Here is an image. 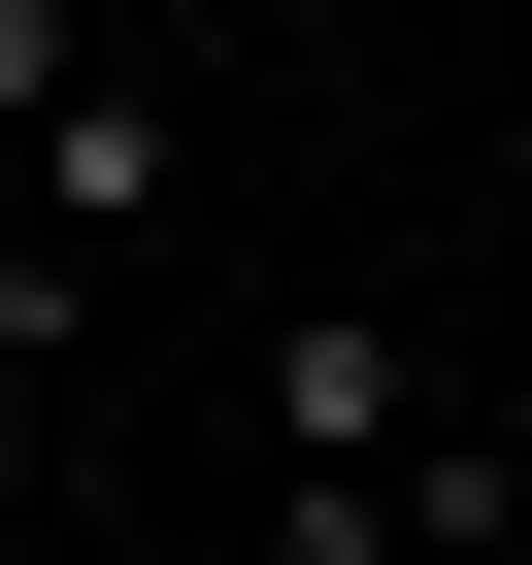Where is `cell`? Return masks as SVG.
<instances>
[{
  "label": "cell",
  "mask_w": 532,
  "mask_h": 565,
  "mask_svg": "<svg viewBox=\"0 0 532 565\" xmlns=\"http://www.w3.org/2000/svg\"><path fill=\"white\" fill-rule=\"evenodd\" d=\"M34 433H67V300H34V333H0V466H34Z\"/></svg>",
  "instance_id": "obj_4"
},
{
  "label": "cell",
  "mask_w": 532,
  "mask_h": 565,
  "mask_svg": "<svg viewBox=\"0 0 532 565\" xmlns=\"http://www.w3.org/2000/svg\"><path fill=\"white\" fill-rule=\"evenodd\" d=\"M466 399H433V333L400 300H300V333H266V466H300V499H400Z\"/></svg>",
  "instance_id": "obj_1"
},
{
  "label": "cell",
  "mask_w": 532,
  "mask_h": 565,
  "mask_svg": "<svg viewBox=\"0 0 532 565\" xmlns=\"http://www.w3.org/2000/svg\"><path fill=\"white\" fill-rule=\"evenodd\" d=\"M34 300H67V233H34V167H0V333H34Z\"/></svg>",
  "instance_id": "obj_5"
},
{
  "label": "cell",
  "mask_w": 532,
  "mask_h": 565,
  "mask_svg": "<svg viewBox=\"0 0 532 565\" xmlns=\"http://www.w3.org/2000/svg\"><path fill=\"white\" fill-rule=\"evenodd\" d=\"M167 167H200V100H167L134 34H100V67L34 100V233H67V266H134V233H167Z\"/></svg>",
  "instance_id": "obj_2"
},
{
  "label": "cell",
  "mask_w": 532,
  "mask_h": 565,
  "mask_svg": "<svg viewBox=\"0 0 532 565\" xmlns=\"http://www.w3.org/2000/svg\"><path fill=\"white\" fill-rule=\"evenodd\" d=\"M100 67V0H0V167H34V100Z\"/></svg>",
  "instance_id": "obj_3"
}]
</instances>
